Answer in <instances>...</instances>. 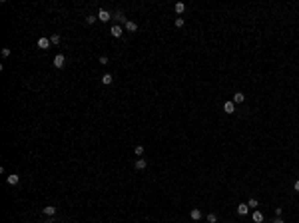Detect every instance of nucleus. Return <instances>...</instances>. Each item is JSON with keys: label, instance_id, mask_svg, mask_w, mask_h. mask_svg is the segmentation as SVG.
Returning a JSON list of instances; mask_svg holds the SVG:
<instances>
[{"label": "nucleus", "instance_id": "obj_1", "mask_svg": "<svg viewBox=\"0 0 299 223\" xmlns=\"http://www.w3.org/2000/svg\"><path fill=\"white\" fill-rule=\"evenodd\" d=\"M110 32H112V36H114V38H122V36H124V28L120 26V24H114Z\"/></svg>", "mask_w": 299, "mask_h": 223}, {"label": "nucleus", "instance_id": "obj_2", "mask_svg": "<svg viewBox=\"0 0 299 223\" xmlns=\"http://www.w3.org/2000/svg\"><path fill=\"white\" fill-rule=\"evenodd\" d=\"M64 62H66V58H64V54H58L56 58H54V68H64Z\"/></svg>", "mask_w": 299, "mask_h": 223}, {"label": "nucleus", "instance_id": "obj_3", "mask_svg": "<svg viewBox=\"0 0 299 223\" xmlns=\"http://www.w3.org/2000/svg\"><path fill=\"white\" fill-rule=\"evenodd\" d=\"M112 16H114V20H116L118 24H122V22L126 24V22H128V20H126V16H124V12H120V10H118V12H114Z\"/></svg>", "mask_w": 299, "mask_h": 223}, {"label": "nucleus", "instance_id": "obj_4", "mask_svg": "<svg viewBox=\"0 0 299 223\" xmlns=\"http://www.w3.org/2000/svg\"><path fill=\"white\" fill-rule=\"evenodd\" d=\"M50 44H52V42H50V38H44V36H42V38H38V48H42V50H46Z\"/></svg>", "mask_w": 299, "mask_h": 223}, {"label": "nucleus", "instance_id": "obj_5", "mask_svg": "<svg viewBox=\"0 0 299 223\" xmlns=\"http://www.w3.org/2000/svg\"><path fill=\"white\" fill-rule=\"evenodd\" d=\"M110 18H112V14L108 12V10H100L98 12V20H102V22H108Z\"/></svg>", "mask_w": 299, "mask_h": 223}, {"label": "nucleus", "instance_id": "obj_6", "mask_svg": "<svg viewBox=\"0 0 299 223\" xmlns=\"http://www.w3.org/2000/svg\"><path fill=\"white\" fill-rule=\"evenodd\" d=\"M223 112H226V114H233V112H235V104H233V102H226V104H223Z\"/></svg>", "mask_w": 299, "mask_h": 223}, {"label": "nucleus", "instance_id": "obj_7", "mask_svg": "<svg viewBox=\"0 0 299 223\" xmlns=\"http://www.w3.org/2000/svg\"><path fill=\"white\" fill-rule=\"evenodd\" d=\"M247 211H249V205L247 203H239L237 205V213L239 215H247Z\"/></svg>", "mask_w": 299, "mask_h": 223}, {"label": "nucleus", "instance_id": "obj_8", "mask_svg": "<svg viewBox=\"0 0 299 223\" xmlns=\"http://www.w3.org/2000/svg\"><path fill=\"white\" fill-rule=\"evenodd\" d=\"M124 26H126V30H128V32H136V30H138V24H136V22H132V20H128V22L124 24Z\"/></svg>", "mask_w": 299, "mask_h": 223}, {"label": "nucleus", "instance_id": "obj_9", "mask_svg": "<svg viewBox=\"0 0 299 223\" xmlns=\"http://www.w3.org/2000/svg\"><path fill=\"white\" fill-rule=\"evenodd\" d=\"M44 215H48V217L56 215V207H54V205H46V207H44Z\"/></svg>", "mask_w": 299, "mask_h": 223}, {"label": "nucleus", "instance_id": "obj_10", "mask_svg": "<svg viewBox=\"0 0 299 223\" xmlns=\"http://www.w3.org/2000/svg\"><path fill=\"white\" fill-rule=\"evenodd\" d=\"M6 181H8V185H16V183L20 181V177L16 175V173H12V175H8V177H6Z\"/></svg>", "mask_w": 299, "mask_h": 223}, {"label": "nucleus", "instance_id": "obj_11", "mask_svg": "<svg viewBox=\"0 0 299 223\" xmlns=\"http://www.w3.org/2000/svg\"><path fill=\"white\" fill-rule=\"evenodd\" d=\"M190 215H192V219H193V221H198V219H201V209H198V207H193Z\"/></svg>", "mask_w": 299, "mask_h": 223}, {"label": "nucleus", "instance_id": "obj_12", "mask_svg": "<svg viewBox=\"0 0 299 223\" xmlns=\"http://www.w3.org/2000/svg\"><path fill=\"white\" fill-rule=\"evenodd\" d=\"M112 82H114L112 74H104V76H102V84H104V86H110Z\"/></svg>", "mask_w": 299, "mask_h": 223}, {"label": "nucleus", "instance_id": "obj_13", "mask_svg": "<svg viewBox=\"0 0 299 223\" xmlns=\"http://www.w3.org/2000/svg\"><path fill=\"white\" fill-rule=\"evenodd\" d=\"M136 169L138 171H142V169H146V159H136Z\"/></svg>", "mask_w": 299, "mask_h": 223}, {"label": "nucleus", "instance_id": "obj_14", "mask_svg": "<svg viewBox=\"0 0 299 223\" xmlns=\"http://www.w3.org/2000/svg\"><path fill=\"white\" fill-rule=\"evenodd\" d=\"M243 100H245V96H243V94H241V92H237V94H235V96H233V100H231V102H233V104H241Z\"/></svg>", "mask_w": 299, "mask_h": 223}, {"label": "nucleus", "instance_id": "obj_15", "mask_svg": "<svg viewBox=\"0 0 299 223\" xmlns=\"http://www.w3.org/2000/svg\"><path fill=\"white\" fill-rule=\"evenodd\" d=\"M251 219H253L255 223H261V221H263V215H261V211H253Z\"/></svg>", "mask_w": 299, "mask_h": 223}, {"label": "nucleus", "instance_id": "obj_16", "mask_svg": "<svg viewBox=\"0 0 299 223\" xmlns=\"http://www.w3.org/2000/svg\"><path fill=\"white\" fill-rule=\"evenodd\" d=\"M173 10H176V12H178V14H181V12H184V10H186V4H184V2H178V4L173 6Z\"/></svg>", "mask_w": 299, "mask_h": 223}, {"label": "nucleus", "instance_id": "obj_17", "mask_svg": "<svg viewBox=\"0 0 299 223\" xmlns=\"http://www.w3.org/2000/svg\"><path fill=\"white\" fill-rule=\"evenodd\" d=\"M134 151H136V156H138V158H142V153H144V145H136V150H134Z\"/></svg>", "mask_w": 299, "mask_h": 223}, {"label": "nucleus", "instance_id": "obj_18", "mask_svg": "<svg viewBox=\"0 0 299 223\" xmlns=\"http://www.w3.org/2000/svg\"><path fill=\"white\" fill-rule=\"evenodd\" d=\"M50 42H52V44H60V36L58 34H52V36H50Z\"/></svg>", "mask_w": 299, "mask_h": 223}, {"label": "nucleus", "instance_id": "obj_19", "mask_svg": "<svg viewBox=\"0 0 299 223\" xmlns=\"http://www.w3.org/2000/svg\"><path fill=\"white\" fill-rule=\"evenodd\" d=\"M215 221H217V215H215V213H209V215H207V223H215Z\"/></svg>", "mask_w": 299, "mask_h": 223}, {"label": "nucleus", "instance_id": "obj_20", "mask_svg": "<svg viewBox=\"0 0 299 223\" xmlns=\"http://www.w3.org/2000/svg\"><path fill=\"white\" fill-rule=\"evenodd\" d=\"M184 24H186V20H184V18H176V26H178V28H181Z\"/></svg>", "mask_w": 299, "mask_h": 223}, {"label": "nucleus", "instance_id": "obj_21", "mask_svg": "<svg viewBox=\"0 0 299 223\" xmlns=\"http://www.w3.org/2000/svg\"><path fill=\"white\" fill-rule=\"evenodd\" d=\"M247 205H249V207H257L259 201H257V199H249V201H247Z\"/></svg>", "mask_w": 299, "mask_h": 223}, {"label": "nucleus", "instance_id": "obj_22", "mask_svg": "<svg viewBox=\"0 0 299 223\" xmlns=\"http://www.w3.org/2000/svg\"><path fill=\"white\" fill-rule=\"evenodd\" d=\"M96 20H98V16H88V18H86V22H88V24H94Z\"/></svg>", "mask_w": 299, "mask_h": 223}, {"label": "nucleus", "instance_id": "obj_23", "mask_svg": "<svg viewBox=\"0 0 299 223\" xmlns=\"http://www.w3.org/2000/svg\"><path fill=\"white\" fill-rule=\"evenodd\" d=\"M2 56L8 58V56H10V48H2Z\"/></svg>", "mask_w": 299, "mask_h": 223}, {"label": "nucleus", "instance_id": "obj_24", "mask_svg": "<svg viewBox=\"0 0 299 223\" xmlns=\"http://www.w3.org/2000/svg\"><path fill=\"white\" fill-rule=\"evenodd\" d=\"M100 64H108V58H106V56H100Z\"/></svg>", "mask_w": 299, "mask_h": 223}, {"label": "nucleus", "instance_id": "obj_25", "mask_svg": "<svg viewBox=\"0 0 299 223\" xmlns=\"http://www.w3.org/2000/svg\"><path fill=\"white\" fill-rule=\"evenodd\" d=\"M281 213H283V209H281V207H275V215L279 217V215H281Z\"/></svg>", "mask_w": 299, "mask_h": 223}, {"label": "nucleus", "instance_id": "obj_26", "mask_svg": "<svg viewBox=\"0 0 299 223\" xmlns=\"http://www.w3.org/2000/svg\"><path fill=\"white\" fill-rule=\"evenodd\" d=\"M293 189H295V191H299V179L295 181V183H293Z\"/></svg>", "mask_w": 299, "mask_h": 223}, {"label": "nucleus", "instance_id": "obj_27", "mask_svg": "<svg viewBox=\"0 0 299 223\" xmlns=\"http://www.w3.org/2000/svg\"><path fill=\"white\" fill-rule=\"evenodd\" d=\"M273 223H283V221H281V219L277 217V219H273Z\"/></svg>", "mask_w": 299, "mask_h": 223}, {"label": "nucleus", "instance_id": "obj_28", "mask_svg": "<svg viewBox=\"0 0 299 223\" xmlns=\"http://www.w3.org/2000/svg\"><path fill=\"white\" fill-rule=\"evenodd\" d=\"M46 223H54V221H46Z\"/></svg>", "mask_w": 299, "mask_h": 223}]
</instances>
